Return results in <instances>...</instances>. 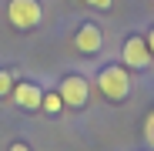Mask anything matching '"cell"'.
Returning <instances> with one entry per match:
<instances>
[{"label":"cell","instance_id":"9c48e42d","mask_svg":"<svg viewBox=\"0 0 154 151\" xmlns=\"http://www.w3.org/2000/svg\"><path fill=\"white\" fill-rule=\"evenodd\" d=\"M144 141H147V148L154 151V111L144 118Z\"/></svg>","mask_w":154,"mask_h":151},{"label":"cell","instance_id":"ba28073f","mask_svg":"<svg viewBox=\"0 0 154 151\" xmlns=\"http://www.w3.org/2000/svg\"><path fill=\"white\" fill-rule=\"evenodd\" d=\"M14 91V71L10 67H0V97H7Z\"/></svg>","mask_w":154,"mask_h":151},{"label":"cell","instance_id":"7c38bea8","mask_svg":"<svg viewBox=\"0 0 154 151\" xmlns=\"http://www.w3.org/2000/svg\"><path fill=\"white\" fill-rule=\"evenodd\" d=\"M144 40H147V50H151V57H154V27L147 30V37H144Z\"/></svg>","mask_w":154,"mask_h":151},{"label":"cell","instance_id":"52a82bcc","mask_svg":"<svg viewBox=\"0 0 154 151\" xmlns=\"http://www.w3.org/2000/svg\"><path fill=\"white\" fill-rule=\"evenodd\" d=\"M40 111H47L50 118H54V114H60V111H64V101H60V94H57V91H44Z\"/></svg>","mask_w":154,"mask_h":151},{"label":"cell","instance_id":"6da1fadb","mask_svg":"<svg viewBox=\"0 0 154 151\" xmlns=\"http://www.w3.org/2000/svg\"><path fill=\"white\" fill-rule=\"evenodd\" d=\"M97 91L104 94L111 104H121V101L131 94V74H127L124 64H104L97 71Z\"/></svg>","mask_w":154,"mask_h":151},{"label":"cell","instance_id":"7a4b0ae2","mask_svg":"<svg viewBox=\"0 0 154 151\" xmlns=\"http://www.w3.org/2000/svg\"><path fill=\"white\" fill-rule=\"evenodd\" d=\"M44 17L40 0H10L7 4V20L14 30H34Z\"/></svg>","mask_w":154,"mask_h":151},{"label":"cell","instance_id":"8fae6325","mask_svg":"<svg viewBox=\"0 0 154 151\" xmlns=\"http://www.w3.org/2000/svg\"><path fill=\"white\" fill-rule=\"evenodd\" d=\"M7 151H30V148L23 144V141H10V148H7Z\"/></svg>","mask_w":154,"mask_h":151},{"label":"cell","instance_id":"277c9868","mask_svg":"<svg viewBox=\"0 0 154 151\" xmlns=\"http://www.w3.org/2000/svg\"><path fill=\"white\" fill-rule=\"evenodd\" d=\"M121 57H124V67H131V71H147L151 67V50H147V40L141 34H127L124 47H121Z\"/></svg>","mask_w":154,"mask_h":151},{"label":"cell","instance_id":"8992f818","mask_svg":"<svg viewBox=\"0 0 154 151\" xmlns=\"http://www.w3.org/2000/svg\"><path fill=\"white\" fill-rule=\"evenodd\" d=\"M10 97H14V104H17V108H23V111H40L44 91H40L37 84H30V81H20V84H14Z\"/></svg>","mask_w":154,"mask_h":151},{"label":"cell","instance_id":"5b68a950","mask_svg":"<svg viewBox=\"0 0 154 151\" xmlns=\"http://www.w3.org/2000/svg\"><path fill=\"white\" fill-rule=\"evenodd\" d=\"M74 47L81 50V54H87V57L100 54V47H104V34H100V27H97L94 20H87V24H81V27H77Z\"/></svg>","mask_w":154,"mask_h":151},{"label":"cell","instance_id":"30bf717a","mask_svg":"<svg viewBox=\"0 0 154 151\" xmlns=\"http://www.w3.org/2000/svg\"><path fill=\"white\" fill-rule=\"evenodd\" d=\"M87 7H94V10H111L114 7V0H84Z\"/></svg>","mask_w":154,"mask_h":151},{"label":"cell","instance_id":"3957f363","mask_svg":"<svg viewBox=\"0 0 154 151\" xmlns=\"http://www.w3.org/2000/svg\"><path fill=\"white\" fill-rule=\"evenodd\" d=\"M57 94L64 101V108H84L87 97H91V81L84 74H67L60 81V87H57Z\"/></svg>","mask_w":154,"mask_h":151}]
</instances>
